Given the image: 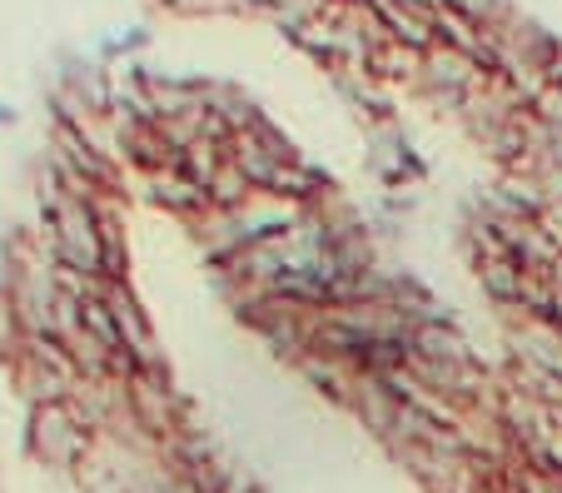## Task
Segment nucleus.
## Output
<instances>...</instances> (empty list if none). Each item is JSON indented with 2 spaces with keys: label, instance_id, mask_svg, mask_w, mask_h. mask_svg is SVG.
Here are the masks:
<instances>
[{
  "label": "nucleus",
  "instance_id": "f257e3e1",
  "mask_svg": "<svg viewBox=\"0 0 562 493\" xmlns=\"http://www.w3.org/2000/svg\"><path fill=\"white\" fill-rule=\"evenodd\" d=\"M25 444H31V453L50 473L70 479V473L95 453L100 439L70 414V404H41V408H31V434H25Z\"/></svg>",
  "mask_w": 562,
  "mask_h": 493
},
{
  "label": "nucleus",
  "instance_id": "f03ea898",
  "mask_svg": "<svg viewBox=\"0 0 562 493\" xmlns=\"http://www.w3.org/2000/svg\"><path fill=\"white\" fill-rule=\"evenodd\" d=\"M105 304H110V314H115V324H120V339H125V355L135 359L139 369H165V355H159V339H155V329H149V320H145V304H139V294L130 290V279H105Z\"/></svg>",
  "mask_w": 562,
  "mask_h": 493
},
{
  "label": "nucleus",
  "instance_id": "7ed1b4c3",
  "mask_svg": "<svg viewBox=\"0 0 562 493\" xmlns=\"http://www.w3.org/2000/svg\"><path fill=\"white\" fill-rule=\"evenodd\" d=\"M503 339H508L513 359L538 365V369H548V374L562 379V324L558 320H522L518 329H508Z\"/></svg>",
  "mask_w": 562,
  "mask_h": 493
},
{
  "label": "nucleus",
  "instance_id": "20e7f679",
  "mask_svg": "<svg viewBox=\"0 0 562 493\" xmlns=\"http://www.w3.org/2000/svg\"><path fill=\"white\" fill-rule=\"evenodd\" d=\"M349 414L363 424V434H369V439L389 444L393 439V424H398V399L389 394V384H383V379L359 374V389H353V399H349Z\"/></svg>",
  "mask_w": 562,
  "mask_h": 493
},
{
  "label": "nucleus",
  "instance_id": "39448f33",
  "mask_svg": "<svg viewBox=\"0 0 562 493\" xmlns=\"http://www.w3.org/2000/svg\"><path fill=\"white\" fill-rule=\"evenodd\" d=\"M145 184H149V200H155L159 210L180 215V220H194V215H204V210H210V190H204V184H194L180 165L145 175Z\"/></svg>",
  "mask_w": 562,
  "mask_h": 493
},
{
  "label": "nucleus",
  "instance_id": "423d86ee",
  "mask_svg": "<svg viewBox=\"0 0 562 493\" xmlns=\"http://www.w3.org/2000/svg\"><path fill=\"white\" fill-rule=\"evenodd\" d=\"M408 355L414 359H438V365H463V359H477L473 344L463 339L453 320H438V324H418L408 334Z\"/></svg>",
  "mask_w": 562,
  "mask_h": 493
},
{
  "label": "nucleus",
  "instance_id": "0eeeda50",
  "mask_svg": "<svg viewBox=\"0 0 562 493\" xmlns=\"http://www.w3.org/2000/svg\"><path fill=\"white\" fill-rule=\"evenodd\" d=\"M473 274H477V284H483V294H488L493 304H518L522 300V274L528 269L518 265V255H483V259H473Z\"/></svg>",
  "mask_w": 562,
  "mask_h": 493
},
{
  "label": "nucleus",
  "instance_id": "6e6552de",
  "mask_svg": "<svg viewBox=\"0 0 562 493\" xmlns=\"http://www.w3.org/2000/svg\"><path fill=\"white\" fill-rule=\"evenodd\" d=\"M100 265H105V279H130L125 229H120V210L110 194L100 200Z\"/></svg>",
  "mask_w": 562,
  "mask_h": 493
},
{
  "label": "nucleus",
  "instance_id": "1a4fd4ad",
  "mask_svg": "<svg viewBox=\"0 0 562 493\" xmlns=\"http://www.w3.org/2000/svg\"><path fill=\"white\" fill-rule=\"evenodd\" d=\"M373 76L389 80V86H414L418 90V76H424V51H408V45H398V41L379 45V55H373Z\"/></svg>",
  "mask_w": 562,
  "mask_h": 493
},
{
  "label": "nucleus",
  "instance_id": "9d476101",
  "mask_svg": "<svg viewBox=\"0 0 562 493\" xmlns=\"http://www.w3.org/2000/svg\"><path fill=\"white\" fill-rule=\"evenodd\" d=\"M224 160H229V155H224V139L200 135V139L190 145V150H180V160H175V165H180V170L190 175L194 184H204V190H210V180L224 170Z\"/></svg>",
  "mask_w": 562,
  "mask_h": 493
},
{
  "label": "nucleus",
  "instance_id": "9b49d317",
  "mask_svg": "<svg viewBox=\"0 0 562 493\" xmlns=\"http://www.w3.org/2000/svg\"><path fill=\"white\" fill-rule=\"evenodd\" d=\"M249 194H255V184H249L245 175L224 160V170L210 180V210H245Z\"/></svg>",
  "mask_w": 562,
  "mask_h": 493
},
{
  "label": "nucleus",
  "instance_id": "f8f14e48",
  "mask_svg": "<svg viewBox=\"0 0 562 493\" xmlns=\"http://www.w3.org/2000/svg\"><path fill=\"white\" fill-rule=\"evenodd\" d=\"M538 229L562 249V204H548V210H542V215H538Z\"/></svg>",
  "mask_w": 562,
  "mask_h": 493
},
{
  "label": "nucleus",
  "instance_id": "ddd939ff",
  "mask_svg": "<svg viewBox=\"0 0 562 493\" xmlns=\"http://www.w3.org/2000/svg\"><path fill=\"white\" fill-rule=\"evenodd\" d=\"M558 493H562V473H558Z\"/></svg>",
  "mask_w": 562,
  "mask_h": 493
}]
</instances>
